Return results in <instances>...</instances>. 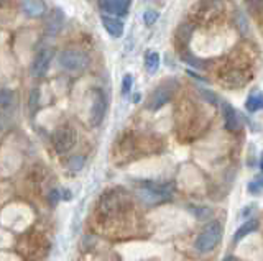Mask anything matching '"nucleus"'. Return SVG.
Returning a JSON list of instances; mask_svg holds the SVG:
<instances>
[{
    "mask_svg": "<svg viewBox=\"0 0 263 261\" xmlns=\"http://www.w3.org/2000/svg\"><path fill=\"white\" fill-rule=\"evenodd\" d=\"M220 238H222V225L216 222V220H212V222L201 232V235L197 236L196 250L199 253H209L217 247Z\"/></svg>",
    "mask_w": 263,
    "mask_h": 261,
    "instance_id": "f257e3e1",
    "label": "nucleus"
},
{
    "mask_svg": "<svg viewBox=\"0 0 263 261\" xmlns=\"http://www.w3.org/2000/svg\"><path fill=\"white\" fill-rule=\"evenodd\" d=\"M89 56L87 53L76 50V48H69V50H64L60 54V64L61 68L66 71H72V72H79L89 68Z\"/></svg>",
    "mask_w": 263,
    "mask_h": 261,
    "instance_id": "f03ea898",
    "label": "nucleus"
},
{
    "mask_svg": "<svg viewBox=\"0 0 263 261\" xmlns=\"http://www.w3.org/2000/svg\"><path fill=\"white\" fill-rule=\"evenodd\" d=\"M175 81H168V83H163L161 86H158L155 89V91L150 94V97H148L146 101V109L148 110H160L163 105H166L170 101L173 94H175Z\"/></svg>",
    "mask_w": 263,
    "mask_h": 261,
    "instance_id": "7ed1b4c3",
    "label": "nucleus"
},
{
    "mask_svg": "<svg viewBox=\"0 0 263 261\" xmlns=\"http://www.w3.org/2000/svg\"><path fill=\"white\" fill-rule=\"evenodd\" d=\"M76 140H78L76 130L71 125H61L53 135V145H54L56 153L64 154L71 151L74 148V145H76Z\"/></svg>",
    "mask_w": 263,
    "mask_h": 261,
    "instance_id": "20e7f679",
    "label": "nucleus"
},
{
    "mask_svg": "<svg viewBox=\"0 0 263 261\" xmlns=\"http://www.w3.org/2000/svg\"><path fill=\"white\" fill-rule=\"evenodd\" d=\"M138 195L146 204H158V202L171 199L173 191H171V186H166V184L158 186L153 183H145L142 189L138 191Z\"/></svg>",
    "mask_w": 263,
    "mask_h": 261,
    "instance_id": "39448f33",
    "label": "nucleus"
},
{
    "mask_svg": "<svg viewBox=\"0 0 263 261\" xmlns=\"http://www.w3.org/2000/svg\"><path fill=\"white\" fill-rule=\"evenodd\" d=\"M107 112V101L102 94V91H96L92 92V104H90V110H89V122L92 127H99L102 124V120L105 117Z\"/></svg>",
    "mask_w": 263,
    "mask_h": 261,
    "instance_id": "423d86ee",
    "label": "nucleus"
},
{
    "mask_svg": "<svg viewBox=\"0 0 263 261\" xmlns=\"http://www.w3.org/2000/svg\"><path fill=\"white\" fill-rule=\"evenodd\" d=\"M53 59V51L51 50H43L36 54V58L33 59L31 63V68L30 72L33 77H43L48 69H49V64H51Z\"/></svg>",
    "mask_w": 263,
    "mask_h": 261,
    "instance_id": "0eeeda50",
    "label": "nucleus"
},
{
    "mask_svg": "<svg viewBox=\"0 0 263 261\" xmlns=\"http://www.w3.org/2000/svg\"><path fill=\"white\" fill-rule=\"evenodd\" d=\"M130 0H99V9L104 13L110 15H120L123 17L128 12Z\"/></svg>",
    "mask_w": 263,
    "mask_h": 261,
    "instance_id": "6e6552de",
    "label": "nucleus"
},
{
    "mask_svg": "<svg viewBox=\"0 0 263 261\" xmlns=\"http://www.w3.org/2000/svg\"><path fill=\"white\" fill-rule=\"evenodd\" d=\"M22 10L27 17L38 18L45 15L46 4H45V0H22Z\"/></svg>",
    "mask_w": 263,
    "mask_h": 261,
    "instance_id": "1a4fd4ad",
    "label": "nucleus"
},
{
    "mask_svg": "<svg viewBox=\"0 0 263 261\" xmlns=\"http://www.w3.org/2000/svg\"><path fill=\"white\" fill-rule=\"evenodd\" d=\"M222 112H224V122H226V128L229 132H237L240 128V115L237 113V110L232 107L230 104H222Z\"/></svg>",
    "mask_w": 263,
    "mask_h": 261,
    "instance_id": "9d476101",
    "label": "nucleus"
},
{
    "mask_svg": "<svg viewBox=\"0 0 263 261\" xmlns=\"http://www.w3.org/2000/svg\"><path fill=\"white\" fill-rule=\"evenodd\" d=\"M63 25H64V13L60 9H54L51 13H49V17L46 20V33L54 36L60 33Z\"/></svg>",
    "mask_w": 263,
    "mask_h": 261,
    "instance_id": "9b49d317",
    "label": "nucleus"
},
{
    "mask_svg": "<svg viewBox=\"0 0 263 261\" xmlns=\"http://www.w3.org/2000/svg\"><path fill=\"white\" fill-rule=\"evenodd\" d=\"M101 22H102V27L104 30L109 33L112 38H122L123 36V30H125V27H123V23L120 20H115L112 17H101Z\"/></svg>",
    "mask_w": 263,
    "mask_h": 261,
    "instance_id": "f8f14e48",
    "label": "nucleus"
},
{
    "mask_svg": "<svg viewBox=\"0 0 263 261\" xmlns=\"http://www.w3.org/2000/svg\"><path fill=\"white\" fill-rule=\"evenodd\" d=\"M258 228V222L257 220H247V222L243 224V225H240L238 227V230L235 232V235H234V242H240L243 236H247V235H250L252 232H255Z\"/></svg>",
    "mask_w": 263,
    "mask_h": 261,
    "instance_id": "ddd939ff",
    "label": "nucleus"
},
{
    "mask_svg": "<svg viewBox=\"0 0 263 261\" xmlns=\"http://www.w3.org/2000/svg\"><path fill=\"white\" fill-rule=\"evenodd\" d=\"M158 68H160V54L155 53V51L146 53V56H145V69L150 72V74H155Z\"/></svg>",
    "mask_w": 263,
    "mask_h": 261,
    "instance_id": "4468645a",
    "label": "nucleus"
},
{
    "mask_svg": "<svg viewBox=\"0 0 263 261\" xmlns=\"http://www.w3.org/2000/svg\"><path fill=\"white\" fill-rule=\"evenodd\" d=\"M261 105H263V99H261V94L260 92H253L249 95V99H247L245 102V109L255 113V112H258L261 109Z\"/></svg>",
    "mask_w": 263,
    "mask_h": 261,
    "instance_id": "2eb2a0df",
    "label": "nucleus"
},
{
    "mask_svg": "<svg viewBox=\"0 0 263 261\" xmlns=\"http://www.w3.org/2000/svg\"><path fill=\"white\" fill-rule=\"evenodd\" d=\"M189 210H191L194 214V217L199 218V220H205V218H209L212 215V210L209 207H204V206H191V207H189Z\"/></svg>",
    "mask_w": 263,
    "mask_h": 261,
    "instance_id": "dca6fc26",
    "label": "nucleus"
},
{
    "mask_svg": "<svg viewBox=\"0 0 263 261\" xmlns=\"http://www.w3.org/2000/svg\"><path fill=\"white\" fill-rule=\"evenodd\" d=\"M158 18H160V13L156 10H146L143 13V22H145L146 27H152L153 23H156V20H158Z\"/></svg>",
    "mask_w": 263,
    "mask_h": 261,
    "instance_id": "f3484780",
    "label": "nucleus"
},
{
    "mask_svg": "<svg viewBox=\"0 0 263 261\" xmlns=\"http://www.w3.org/2000/svg\"><path fill=\"white\" fill-rule=\"evenodd\" d=\"M82 166H84V158L82 156H71L68 161V168L71 171H81Z\"/></svg>",
    "mask_w": 263,
    "mask_h": 261,
    "instance_id": "a211bd4d",
    "label": "nucleus"
},
{
    "mask_svg": "<svg viewBox=\"0 0 263 261\" xmlns=\"http://www.w3.org/2000/svg\"><path fill=\"white\" fill-rule=\"evenodd\" d=\"M38 102H40V91H38V89H33L31 94H30V102H28V107H30L31 113H33V112H36V109H38Z\"/></svg>",
    "mask_w": 263,
    "mask_h": 261,
    "instance_id": "6ab92c4d",
    "label": "nucleus"
},
{
    "mask_svg": "<svg viewBox=\"0 0 263 261\" xmlns=\"http://www.w3.org/2000/svg\"><path fill=\"white\" fill-rule=\"evenodd\" d=\"M13 101V95L10 91H0V107H8Z\"/></svg>",
    "mask_w": 263,
    "mask_h": 261,
    "instance_id": "aec40b11",
    "label": "nucleus"
},
{
    "mask_svg": "<svg viewBox=\"0 0 263 261\" xmlns=\"http://www.w3.org/2000/svg\"><path fill=\"white\" fill-rule=\"evenodd\" d=\"M132 76L130 74H125L123 76V81H122V92L123 94H128L130 92V89H132Z\"/></svg>",
    "mask_w": 263,
    "mask_h": 261,
    "instance_id": "412c9836",
    "label": "nucleus"
},
{
    "mask_svg": "<svg viewBox=\"0 0 263 261\" xmlns=\"http://www.w3.org/2000/svg\"><path fill=\"white\" fill-rule=\"evenodd\" d=\"M249 191L253 194H260V191H261V179L260 177H257L255 181H252L249 184Z\"/></svg>",
    "mask_w": 263,
    "mask_h": 261,
    "instance_id": "4be33fe9",
    "label": "nucleus"
},
{
    "mask_svg": "<svg viewBox=\"0 0 263 261\" xmlns=\"http://www.w3.org/2000/svg\"><path fill=\"white\" fill-rule=\"evenodd\" d=\"M60 199H61V192L58 189L51 191V194H49V204H51V206H56V204L60 202Z\"/></svg>",
    "mask_w": 263,
    "mask_h": 261,
    "instance_id": "5701e85b",
    "label": "nucleus"
},
{
    "mask_svg": "<svg viewBox=\"0 0 263 261\" xmlns=\"http://www.w3.org/2000/svg\"><path fill=\"white\" fill-rule=\"evenodd\" d=\"M249 2H250V7H252V9H253V7H255V9H260L263 0H249Z\"/></svg>",
    "mask_w": 263,
    "mask_h": 261,
    "instance_id": "b1692460",
    "label": "nucleus"
},
{
    "mask_svg": "<svg viewBox=\"0 0 263 261\" xmlns=\"http://www.w3.org/2000/svg\"><path fill=\"white\" fill-rule=\"evenodd\" d=\"M71 197H72V195H71V192H69V191H63V199L69 200Z\"/></svg>",
    "mask_w": 263,
    "mask_h": 261,
    "instance_id": "393cba45",
    "label": "nucleus"
},
{
    "mask_svg": "<svg viewBox=\"0 0 263 261\" xmlns=\"http://www.w3.org/2000/svg\"><path fill=\"white\" fill-rule=\"evenodd\" d=\"M10 2V0H0V9H2V7L5 5V4H8Z\"/></svg>",
    "mask_w": 263,
    "mask_h": 261,
    "instance_id": "a878e982",
    "label": "nucleus"
},
{
    "mask_svg": "<svg viewBox=\"0 0 263 261\" xmlns=\"http://www.w3.org/2000/svg\"><path fill=\"white\" fill-rule=\"evenodd\" d=\"M226 261H232V259H230V258H227V259H226Z\"/></svg>",
    "mask_w": 263,
    "mask_h": 261,
    "instance_id": "bb28decb",
    "label": "nucleus"
}]
</instances>
